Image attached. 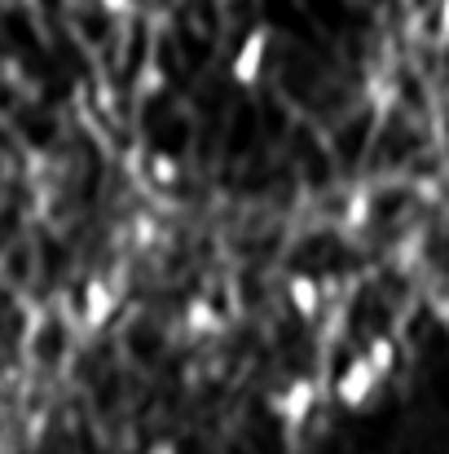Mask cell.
I'll return each instance as SVG.
<instances>
[{
	"mask_svg": "<svg viewBox=\"0 0 449 454\" xmlns=\"http://www.w3.org/2000/svg\"><path fill=\"white\" fill-rule=\"evenodd\" d=\"M102 9H106V13H128L133 0H102Z\"/></svg>",
	"mask_w": 449,
	"mask_h": 454,
	"instance_id": "cell-10",
	"label": "cell"
},
{
	"mask_svg": "<svg viewBox=\"0 0 449 454\" xmlns=\"http://www.w3.org/2000/svg\"><path fill=\"white\" fill-rule=\"evenodd\" d=\"M150 176H154L159 185H172V181H176V163H172L163 151L150 154Z\"/></svg>",
	"mask_w": 449,
	"mask_h": 454,
	"instance_id": "cell-8",
	"label": "cell"
},
{
	"mask_svg": "<svg viewBox=\"0 0 449 454\" xmlns=\"http://www.w3.org/2000/svg\"><path fill=\"white\" fill-rule=\"evenodd\" d=\"M115 301H120V296H115L106 283H89V292H84V317H89L93 326H102V322L111 317Z\"/></svg>",
	"mask_w": 449,
	"mask_h": 454,
	"instance_id": "cell-5",
	"label": "cell"
},
{
	"mask_svg": "<svg viewBox=\"0 0 449 454\" xmlns=\"http://www.w3.org/2000/svg\"><path fill=\"white\" fill-rule=\"evenodd\" d=\"M287 296H291V309H296L299 317H317V309H321V283L308 278V274H296L287 283Z\"/></svg>",
	"mask_w": 449,
	"mask_h": 454,
	"instance_id": "cell-4",
	"label": "cell"
},
{
	"mask_svg": "<svg viewBox=\"0 0 449 454\" xmlns=\"http://www.w3.org/2000/svg\"><path fill=\"white\" fill-rule=\"evenodd\" d=\"M379 388H383V375L366 362V353H357V357L339 371V380H335V402H339L344 411H366Z\"/></svg>",
	"mask_w": 449,
	"mask_h": 454,
	"instance_id": "cell-1",
	"label": "cell"
},
{
	"mask_svg": "<svg viewBox=\"0 0 449 454\" xmlns=\"http://www.w3.org/2000/svg\"><path fill=\"white\" fill-rule=\"evenodd\" d=\"M317 384L313 380H291L283 393H274L269 397V411L287 424V428H299V424H308V415L317 411Z\"/></svg>",
	"mask_w": 449,
	"mask_h": 454,
	"instance_id": "cell-2",
	"label": "cell"
},
{
	"mask_svg": "<svg viewBox=\"0 0 449 454\" xmlns=\"http://www.w3.org/2000/svg\"><path fill=\"white\" fill-rule=\"evenodd\" d=\"M366 362L388 380V375H392V366H397V340H392V335H375V340L366 344Z\"/></svg>",
	"mask_w": 449,
	"mask_h": 454,
	"instance_id": "cell-6",
	"label": "cell"
},
{
	"mask_svg": "<svg viewBox=\"0 0 449 454\" xmlns=\"http://www.w3.org/2000/svg\"><path fill=\"white\" fill-rule=\"evenodd\" d=\"M146 454H176V446H172V442H154Z\"/></svg>",
	"mask_w": 449,
	"mask_h": 454,
	"instance_id": "cell-11",
	"label": "cell"
},
{
	"mask_svg": "<svg viewBox=\"0 0 449 454\" xmlns=\"http://www.w3.org/2000/svg\"><path fill=\"white\" fill-rule=\"evenodd\" d=\"M437 31H441V40H449V0H441V13H437Z\"/></svg>",
	"mask_w": 449,
	"mask_h": 454,
	"instance_id": "cell-9",
	"label": "cell"
},
{
	"mask_svg": "<svg viewBox=\"0 0 449 454\" xmlns=\"http://www.w3.org/2000/svg\"><path fill=\"white\" fill-rule=\"evenodd\" d=\"M265 58H269V31L256 27V31L238 44V53H234V80H238V84H256L260 71H265Z\"/></svg>",
	"mask_w": 449,
	"mask_h": 454,
	"instance_id": "cell-3",
	"label": "cell"
},
{
	"mask_svg": "<svg viewBox=\"0 0 449 454\" xmlns=\"http://www.w3.org/2000/svg\"><path fill=\"white\" fill-rule=\"evenodd\" d=\"M190 331L198 335V331H216V313H212V304L194 301L190 304Z\"/></svg>",
	"mask_w": 449,
	"mask_h": 454,
	"instance_id": "cell-7",
	"label": "cell"
}]
</instances>
